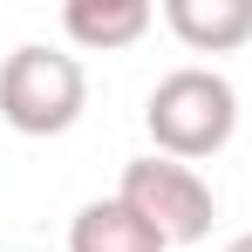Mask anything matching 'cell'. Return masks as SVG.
<instances>
[{
    "instance_id": "6da1fadb",
    "label": "cell",
    "mask_w": 252,
    "mask_h": 252,
    "mask_svg": "<svg viewBox=\"0 0 252 252\" xmlns=\"http://www.w3.org/2000/svg\"><path fill=\"white\" fill-rule=\"evenodd\" d=\"M143 129H150L157 157H177V164L218 157L239 129V95L218 68H170L143 102Z\"/></svg>"
},
{
    "instance_id": "7a4b0ae2",
    "label": "cell",
    "mask_w": 252,
    "mask_h": 252,
    "mask_svg": "<svg viewBox=\"0 0 252 252\" xmlns=\"http://www.w3.org/2000/svg\"><path fill=\"white\" fill-rule=\"evenodd\" d=\"M82 102H89V75L62 48L28 41V48H14L0 62V116L21 136H62V129H75Z\"/></svg>"
},
{
    "instance_id": "3957f363",
    "label": "cell",
    "mask_w": 252,
    "mask_h": 252,
    "mask_svg": "<svg viewBox=\"0 0 252 252\" xmlns=\"http://www.w3.org/2000/svg\"><path fill=\"white\" fill-rule=\"evenodd\" d=\"M164 246H198L211 232V218H218V198H211V184L198 177V164H177V157H136L123 164V191H116Z\"/></svg>"
},
{
    "instance_id": "277c9868",
    "label": "cell",
    "mask_w": 252,
    "mask_h": 252,
    "mask_svg": "<svg viewBox=\"0 0 252 252\" xmlns=\"http://www.w3.org/2000/svg\"><path fill=\"white\" fill-rule=\"evenodd\" d=\"M164 28L191 55H232L252 41V0H164Z\"/></svg>"
},
{
    "instance_id": "5b68a950",
    "label": "cell",
    "mask_w": 252,
    "mask_h": 252,
    "mask_svg": "<svg viewBox=\"0 0 252 252\" xmlns=\"http://www.w3.org/2000/svg\"><path fill=\"white\" fill-rule=\"evenodd\" d=\"M150 0H68L62 7V28H68V41L89 48V55H109V48H129L150 34Z\"/></svg>"
},
{
    "instance_id": "8992f818",
    "label": "cell",
    "mask_w": 252,
    "mask_h": 252,
    "mask_svg": "<svg viewBox=\"0 0 252 252\" xmlns=\"http://www.w3.org/2000/svg\"><path fill=\"white\" fill-rule=\"evenodd\" d=\"M68 252H170L123 198H95V205L75 211L68 225Z\"/></svg>"
},
{
    "instance_id": "52a82bcc",
    "label": "cell",
    "mask_w": 252,
    "mask_h": 252,
    "mask_svg": "<svg viewBox=\"0 0 252 252\" xmlns=\"http://www.w3.org/2000/svg\"><path fill=\"white\" fill-rule=\"evenodd\" d=\"M225 252H252V232H239V239H232V246H225Z\"/></svg>"
}]
</instances>
